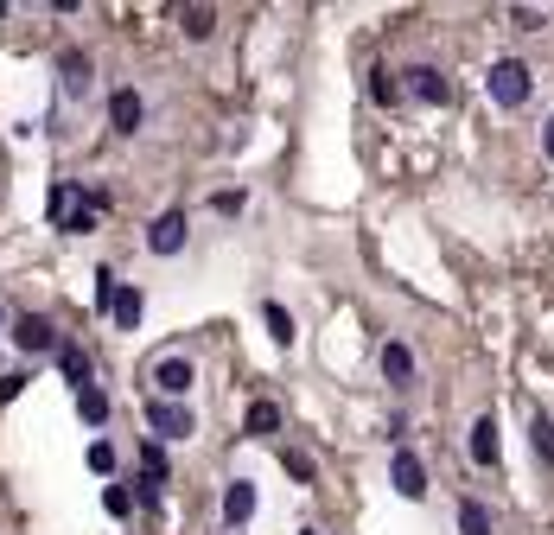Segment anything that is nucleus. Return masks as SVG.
<instances>
[{
	"instance_id": "cd10ccee",
	"label": "nucleus",
	"mask_w": 554,
	"mask_h": 535,
	"mask_svg": "<svg viewBox=\"0 0 554 535\" xmlns=\"http://www.w3.org/2000/svg\"><path fill=\"white\" fill-rule=\"evenodd\" d=\"M542 153L554 160V115H548V128H542Z\"/></svg>"
},
{
	"instance_id": "a878e982",
	"label": "nucleus",
	"mask_w": 554,
	"mask_h": 535,
	"mask_svg": "<svg viewBox=\"0 0 554 535\" xmlns=\"http://www.w3.org/2000/svg\"><path fill=\"white\" fill-rule=\"evenodd\" d=\"M26 383H32V376H26V370H7V376H0V408H7V402H13V395H20Z\"/></svg>"
},
{
	"instance_id": "1a4fd4ad",
	"label": "nucleus",
	"mask_w": 554,
	"mask_h": 535,
	"mask_svg": "<svg viewBox=\"0 0 554 535\" xmlns=\"http://www.w3.org/2000/svg\"><path fill=\"white\" fill-rule=\"evenodd\" d=\"M109 313H115V325H121V332H134V325H141V313H147V300H141V287H115V300H109Z\"/></svg>"
},
{
	"instance_id": "39448f33",
	"label": "nucleus",
	"mask_w": 554,
	"mask_h": 535,
	"mask_svg": "<svg viewBox=\"0 0 554 535\" xmlns=\"http://www.w3.org/2000/svg\"><path fill=\"white\" fill-rule=\"evenodd\" d=\"M389 478H395V491H402V497H414V504H421V497H427V465L414 459L408 446H402V453L389 459Z\"/></svg>"
},
{
	"instance_id": "412c9836",
	"label": "nucleus",
	"mask_w": 554,
	"mask_h": 535,
	"mask_svg": "<svg viewBox=\"0 0 554 535\" xmlns=\"http://www.w3.org/2000/svg\"><path fill=\"white\" fill-rule=\"evenodd\" d=\"M529 440H535V453H542V465H554V421H548V414H535V421H529Z\"/></svg>"
},
{
	"instance_id": "423d86ee",
	"label": "nucleus",
	"mask_w": 554,
	"mask_h": 535,
	"mask_svg": "<svg viewBox=\"0 0 554 535\" xmlns=\"http://www.w3.org/2000/svg\"><path fill=\"white\" fill-rule=\"evenodd\" d=\"M141 115H147L141 90H115V96H109V122H115V134H141Z\"/></svg>"
},
{
	"instance_id": "9b49d317",
	"label": "nucleus",
	"mask_w": 554,
	"mask_h": 535,
	"mask_svg": "<svg viewBox=\"0 0 554 535\" xmlns=\"http://www.w3.org/2000/svg\"><path fill=\"white\" fill-rule=\"evenodd\" d=\"M383 376H389L395 389L414 383V351H408V344H389V351H383Z\"/></svg>"
},
{
	"instance_id": "c756f323",
	"label": "nucleus",
	"mask_w": 554,
	"mask_h": 535,
	"mask_svg": "<svg viewBox=\"0 0 554 535\" xmlns=\"http://www.w3.org/2000/svg\"><path fill=\"white\" fill-rule=\"evenodd\" d=\"M300 535H313V529H300Z\"/></svg>"
},
{
	"instance_id": "f8f14e48",
	"label": "nucleus",
	"mask_w": 554,
	"mask_h": 535,
	"mask_svg": "<svg viewBox=\"0 0 554 535\" xmlns=\"http://www.w3.org/2000/svg\"><path fill=\"white\" fill-rule=\"evenodd\" d=\"M58 370H64V383L90 389V357H83V344H58Z\"/></svg>"
},
{
	"instance_id": "c85d7f7f",
	"label": "nucleus",
	"mask_w": 554,
	"mask_h": 535,
	"mask_svg": "<svg viewBox=\"0 0 554 535\" xmlns=\"http://www.w3.org/2000/svg\"><path fill=\"white\" fill-rule=\"evenodd\" d=\"M0 325H7V313H0Z\"/></svg>"
},
{
	"instance_id": "5701e85b",
	"label": "nucleus",
	"mask_w": 554,
	"mask_h": 535,
	"mask_svg": "<svg viewBox=\"0 0 554 535\" xmlns=\"http://www.w3.org/2000/svg\"><path fill=\"white\" fill-rule=\"evenodd\" d=\"M102 510H109V516H128V510H134V491H128V485H102Z\"/></svg>"
},
{
	"instance_id": "a211bd4d",
	"label": "nucleus",
	"mask_w": 554,
	"mask_h": 535,
	"mask_svg": "<svg viewBox=\"0 0 554 535\" xmlns=\"http://www.w3.org/2000/svg\"><path fill=\"white\" fill-rule=\"evenodd\" d=\"M166 472H172V465H166V446L147 440V446H141V478H147V485H166Z\"/></svg>"
},
{
	"instance_id": "4468645a",
	"label": "nucleus",
	"mask_w": 554,
	"mask_h": 535,
	"mask_svg": "<svg viewBox=\"0 0 554 535\" xmlns=\"http://www.w3.org/2000/svg\"><path fill=\"white\" fill-rule=\"evenodd\" d=\"M77 414H83V427H109V395H102L96 383L77 389Z\"/></svg>"
},
{
	"instance_id": "6ab92c4d",
	"label": "nucleus",
	"mask_w": 554,
	"mask_h": 535,
	"mask_svg": "<svg viewBox=\"0 0 554 535\" xmlns=\"http://www.w3.org/2000/svg\"><path fill=\"white\" fill-rule=\"evenodd\" d=\"M179 26H185V39H211V32H217V13H211V7H185Z\"/></svg>"
},
{
	"instance_id": "2eb2a0df",
	"label": "nucleus",
	"mask_w": 554,
	"mask_h": 535,
	"mask_svg": "<svg viewBox=\"0 0 554 535\" xmlns=\"http://www.w3.org/2000/svg\"><path fill=\"white\" fill-rule=\"evenodd\" d=\"M58 71H64V90H71V96L90 90V58H83V51H64V58H58Z\"/></svg>"
},
{
	"instance_id": "f257e3e1",
	"label": "nucleus",
	"mask_w": 554,
	"mask_h": 535,
	"mask_svg": "<svg viewBox=\"0 0 554 535\" xmlns=\"http://www.w3.org/2000/svg\"><path fill=\"white\" fill-rule=\"evenodd\" d=\"M484 90H491V102H497V109H523V102H529V90H535V77H529V64L497 58V64H491V83H484Z\"/></svg>"
},
{
	"instance_id": "dca6fc26",
	"label": "nucleus",
	"mask_w": 554,
	"mask_h": 535,
	"mask_svg": "<svg viewBox=\"0 0 554 535\" xmlns=\"http://www.w3.org/2000/svg\"><path fill=\"white\" fill-rule=\"evenodd\" d=\"M472 459L478 465H497V421H491V414L472 421Z\"/></svg>"
},
{
	"instance_id": "aec40b11",
	"label": "nucleus",
	"mask_w": 554,
	"mask_h": 535,
	"mask_svg": "<svg viewBox=\"0 0 554 535\" xmlns=\"http://www.w3.org/2000/svg\"><path fill=\"white\" fill-rule=\"evenodd\" d=\"M459 535H491V510L465 497V504H459Z\"/></svg>"
},
{
	"instance_id": "bb28decb",
	"label": "nucleus",
	"mask_w": 554,
	"mask_h": 535,
	"mask_svg": "<svg viewBox=\"0 0 554 535\" xmlns=\"http://www.w3.org/2000/svg\"><path fill=\"white\" fill-rule=\"evenodd\" d=\"M281 465H287V472H293V478H300V485H313V459H306V453H287Z\"/></svg>"
},
{
	"instance_id": "20e7f679",
	"label": "nucleus",
	"mask_w": 554,
	"mask_h": 535,
	"mask_svg": "<svg viewBox=\"0 0 554 535\" xmlns=\"http://www.w3.org/2000/svg\"><path fill=\"white\" fill-rule=\"evenodd\" d=\"M153 383H160V402H179V395L198 383L192 357H166V364H153Z\"/></svg>"
},
{
	"instance_id": "f03ea898",
	"label": "nucleus",
	"mask_w": 554,
	"mask_h": 535,
	"mask_svg": "<svg viewBox=\"0 0 554 535\" xmlns=\"http://www.w3.org/2000/svg\"><path fill=\"white\" fill-rule=\"evenodd\" d=\"M147 427L160 440H185V434H192V408H185V402H160V395H153V402H147Z\"/></svg>"
},
{
	"instance_id": "7ed1b4c3",
	"label": "nucleus",
	"mask_w": 554,
	"mask_h": 535,
	"mask_svg": "<svg viewBox=\"0 0 554 535\" xmlns=\"http://www.w3.org/2000/svg\"><path fill=\"white\" fill-rule=\"evenodd\" d=\"M147 249L153 255H179L185 249V211H160L147 223Z\"/></svg>"
},
{
	"instance_id": "0eeeda50",
	"label": "nucleus",
	"mask_w": 554,
	"mask_h": 535,
	"mask_svg": "<svg viewBox=\"0 0 554 535\" xmlns=\"http://www.w3.org/2000/svg\"><path fill=\"white\" fill-rule=\"evenodd\" d=\"M51 338H58V332H51L45 313H20V319H13V344H20V351H51Z\"/></svg>"
},
{
	"instance_id": "9d476101",
	"label": "nucleus",
	"mask_w": 554,
	"mask_h": 535,
	"mask_svg": "<svg viewBox=\"0 0 554 535\" xmlns=\"http://www.w3.org/2000/svg\"><path fill=\"white\" fill-rule=\"evenodd\" d=\"M408 90L421 96V102H446V77L434 71V64H414V71H408Z\"/></svg>"
},
{
	"instance_id": "ddd939ff",
	"label": "nucleus",
	"mask_w": 554,
	"mask_h": 535,
	"mask_svg": "<svg viewBox=\"0 0 554 535\" xmlns=\"http://www.w3.org/2000/svg\"><path fill=\"white\" fill-rule=\"evenodd\" d=\"M77 204H83V192H77V185H51V198H45V217H51V223H58V230H64Z\"/></svg>"
},
{
	"instance_id": "393cba45",
	"label": "nucleus",
	"mask_w": 554,
	"mask_h": 535,
	"mask_svg": "<svg viewBox=\"0 0 554 535\" xmlns=\"http://www.w3.org/2000/svg\"><path fill=\"white\" fill-rule=\"evenodd\" d=\"M90 230H96V211H90V204H77L71 223H64V236H90Z\"/></svg>"
},
{
	"instance_id": "4be33fe9",
	"label": "nucleus",
	"mask_w": 554,
	"mask_h": 535,
	"mask_svg": "<svg viewBox=\"0 0 554 535\" xmlns=\"http://www.w3.org/2000/svg\"><path fill=\"white\" fill-rule=\"evenodd\" d=\"M262 319H268V338H274V344H293V319H287V306H274V300H268V306H262Z\"/></svg>"
},
{
	"instance_id": "6e6552de",
	"label": "nucleus",
	"mask_w": 554,
	"mask_h": 535,
	"mask_svg": "<svg viewBox=\"0 0 554 535\" xmlns=\"http://www.w3.org/2000/svg\"><path fill=\"white\" fill-rule=\"evenodd\" d=\"M249 516H255V485H249V478H230V491H223V523L242 529Z\"/></svg>"
},
{
	"instance_id": "b1692460",
	"label": "nucleus",
	"mask_w": 554,
	"mask_h": 535,
	"mask_svg": "<svg viewBox=\"0 0 554 535\" xmlns=\"http://www.w3.org/2000/svg\"><path fill=\"white\" fill-rule=\"evenodd\" d=\"M83 459H90V472H102V478L115 472V446L109 440H90V453H83Z\"/></svg>"
},
{
	"instance_id": "f3484780",
	"label": "nucleus",
	"mask_w": 554,
	"mask_h": 535,
	"mask_svg": "<svg viewBox=\"0 0 554 535\" xmlns=\"http://www.w3.org/2000/svg\"><path fill=\"white\" fill-rule=\"evenodd\" d=\"M274 427H281V408L274 402H249V421H242V434H255V440H268Z\"/></svg>"
}]
</instances>
